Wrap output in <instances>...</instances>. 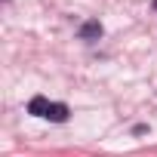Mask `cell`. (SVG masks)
Instances as JSON below:
<instances>
[{"mask_svg":"<svg viewBox=\"0 0 157 157\" xmlns=\"http://www.w3.org/2000/svg\"><path fill=\"white\" fill-rule=\"evenodd\" d=\"M68 105H62V102H52L49 105V114H46V120H52V123H65L68 120Z\"/></svg>","mask_w":157,"mask_h":157,"instance_id":"7a4b0ae2","label":"cell"},{"mask_svg":"<svg viewBox=\"0 0 157 157\" xmlns=\"http://www.w3.org/2000/svg\"><path fill=\"white\" fill-rule=\"evenodd\" d=\"M102 37V25L99 22H83L80 25V40H99Z\"/></svg>","mask_w":157,"mask_h":157,"instance_id":"3957f363","label":"cell"},{"mask_svg":"<svg viewBox=\"0 0 157 157\" xmlns=\"http://www.w3.org/2000/svg\"><path fill=\"white\" fill-rule=\"evenodd\" d=\"M154 10H157V0H154Z\"/></svg>","mask_w":157,"mask_h":157,"instance_id":"277c9868","label":"cell"},{"mask_svg":"<svg viewBox=\"0 0 157 157\" xmlns=\"http://www.w3.org/2000/svg\"><path fill=\"white\" fill-rule=\"evenodd\" d=\"M49 105H52V102H49L46 96H34V99L28 102V114H34V117H46V114H49Z\"/></svg>","mask_w":157,"mask_h":157,"instance_id":"6da1fadb","label":"cell"}]
</instances>
